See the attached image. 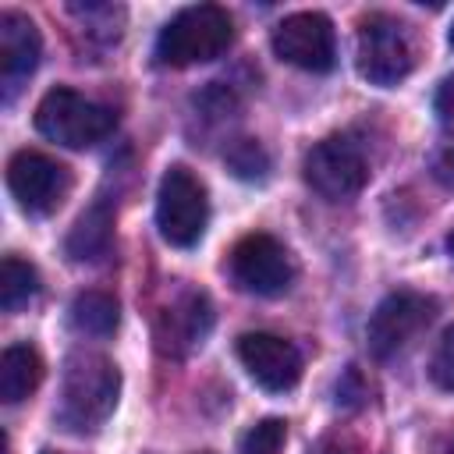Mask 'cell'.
<instances>
[{"mask_svg":"<svg viewBox=\"0 0 454 454\" xmlns=\"http://www.w3.org/2000/svg\"><path fill=\"white\" fill-rule=\"evenodd\" d=\"M117 390H121V376L110 365V358L96 351H74L64 365V387L57 404L60 426L71 433L99 429L117 404Z\"/></svg>","mask_w":454,"mask_h":454,"instance_id":"cell-1","label":"cell"},{"mask_svg":"<svg viewBox=\"0 0 454 454\" xmlns=\"http://www.w3.org/2000/svg\"><path fill=\"white\" fill-rule=\"evenodd\" d=\"M234 43V21L216 4H195L177 11L156 35V60L170 67L216 60Z\"/></svg>","mask_w":454,"mask_h":454,"instance_id":"cell-2","label":"cell"},{"mask_svg":"<svg viewBox=\"0 0 454 454\" xmlns=\"http://www.w3.org/2000/svg\"><path fill=\"white\" fill-rule=\"evenodd\" d=\"M35 128H39V135H46L57 145L89 149V145L103 142L117 128V114L110 106H103V103L85 99L82 92H74L67 85H57L39 99Z\"/></svg>","mask_w":454,"mask_h":454,"instance_id":"cell-3","label":"cell"},{"mask_svg":"<svg viewBox=\"0 0 454 454\" xmlns=\"http://www.w3.org/2000/svg\"><path fill=\"white\" fill-rule=\"evenodd\" d=\"M209 223V199L206 184L181 163L167 167L156 192V227L160 238L174 248H192Z\"/></svg>","mask_w":454,"mask_h":454,"instance_id":"cell-4","label":"cell"},{"mask_svg":"<svg viewBox=\"0 0 454 454\" xmlns=\"http://www.w3.org/2000/svg\"><path fill=\"white\" fill-rule=\"evenodd\" d=\"M415 67V43L408 25L394 14L372 11L358 21V74L372 85H397Z\"/></svg>","mask_w":454,"mask_h":454,"instance_id":"cell-5","label":"cell"},{"mask_svg":"<svg viewBox=\"0 0 454 454\" xmlns=\"http://www.w3.org/2000/svg\"><path fill=\"white\" fill-rule=\"evenodd\" d=\"M301 170H305V184L316 195H323L326 202L355 199L365 188V181H369V163H365L362 149L351 138H344V135L316 142L305 153Z\"/></svg>","mask_w":454,"mask_h":454,"instance_id":"cell-6","label":"cell"},{"mask_svg":"<svg viewBox=\"0 0 454 454\" xmlns=\"http://www.w3.org/2000/svg\"><path fill=\"white\" fill-rule=\"evenodd\" d=\"M7 188L28 216H50L71 192V170L46 153L18 149L7 160Z\"/></svg>","mask_w":454,"mask_h":454,"instance_id":"cell-7","label":"cell"},{"mask_svg":"<svg viewBox=\"0 0 454 454\" xmlns=\"http://www.w3.org/2000/svg\"><path fill=\"white\" fill-rule=\"evenodd\" d=\"M436 316V298L422 294V291H394L387 294L372 319H369V348L376 358H390L397 351H404Z\"/></svg>","mask_w":454,"mask_h":454,"instance_id":"cell-8","label":"cell"},{"mask_svg":"<svg viewBox=\"0 0 454 454\" xmlns=\"http://www.w3.org/2000/svg\"><path fill=\"white\" fill-rule=\"evenodd\" d=\"M231 277L241 291L273 298V294H284L291 287L294 270H291L287 248L273 234L255 231V234H245L231 248Z\"/></svg>","mask_w":454,"mask_h":454,"instance_id":"cell-9","label":"cell"},{"mask_svg":"<svg viewBox=\"0 0 454 454\" xmlns=\"http://www.w3.org/2000/svg\"><path fill=\"white\" fill-rule=\"evenodd\" d=\"M273 53L301 71H316V74L330 71L337 64V39L330 18L319 11H301L284 18L273 28Z\"/></svg>","mask_w":454,"mask_h":454,"instance_id":"cell-10","label":"cell"},{"mask_svg":"<svg viewBox=\"0 0 454 454\" xmlns=\"http://www.w3.org/2000/svg\"><path fill=\"white\" fill-rule=\"evenodd\" d=\"M238 358L248 369V376L270 394H284L301 380L298 348L277 333H241L238 337Z\"/></svg>","mask_w":454,"mask_h":454,"instance_id":"cell-11","label":"cell"},{"mask_svg":"<svg viewBox=\"0 0 454 454\" xmlns=\"http://www.w3.org/2000/svg\"><path fill=\"white\" fill-rule=\"evenodd\" d=\"M213 326V305L202 291H192L184 287L170 309H163L156 316V348L163 355H184L192 348H199L206 340Z\"/></svg>","mask_w":454,"mask_h":454,"instance_id":"cell-12","label":"cell"},{"mask_svg":"<svg viewBox=\"0 0 454 454\" xmlns=\"http://www.w3.org/2000/svg\"><path fill=\"white\" fill-rule=\"evenodd\" d=\"M39 53H43L39 28L18 11H4L0 14V78H4L7 99L35 71Z\"/></svg>","mask_w":454,"mask_h":454,"instance_id":"cell-13","label":"cell"},{"mask_svg":"<svg viewBox=\"0 0 454 454\" xmlns=\"http://www.w3.org/2000/svg\"><path fill=\"white\" fill-rule=\"evenodd\" d=\"M110 241H114V213L106 202H92L71 227L64 248L74 262H96L110 252Z\"/></svg>","mask_w":454,"mask_h":454,"instance_id":"cell-14","label":"cell"},{"mask_svg":"<svg viewBox=\"0 0 454 454\" xmlns=\"http://www.w3.org/2000/svg\"><path fill=\"white\" fill-rule=\"evenodd\" d=\"M43 383V358L28 344H11L0 355V401L18 404Z\"/></svg>","mask_w":454,"mask_h":454,"instance_id":"cell-15","label":"cell"},{"mask_svg":"<svg viewBox=\"0 0 454 454\" xmlns=\"http://www.w3.org/2000/svg\"><path fill=\"white\" fill-rule=\"evenodd\" d=\"M71 323L89 337H110L121 323V305L106 291H82L71 301Z\"/></svg>","mask_w":454,"mask_h":454,"instance_id":"cell-16","label":"cell"},{"mask_svg":"<svg viewBox=\"0 0 454 454\" xmlns=\"http://www.w3.org/2000/svg\"><path fill=\"white\" fill-rule=\"evenodd\" d=\"M39 291V273L32 262L7 255L0 266V309L4 312H18L21 305H28V298H35Z\"/></svg>","mask_w":454,"mask_h":454,"instance_id":"cell-17","label":"cell"},{"mask_svg":"<svg viewBox=\"0 0 454 454\" xmlns=\"http://www.w3.org/2000/svg\"><path fill=\"white\" fill-rule=\"evenodd\" d=\"M223 160H227V167H231L241 181H262L266 170H270V156H266V149H262L255 138H238V142H231V149L223 153Z\"/></svg>","mask_w":454,"mask_h":454,"instance_id":"cell-18","label":"cell"},{"mask_svg":"<svg viewBox=\"0 0 454 454\" xmlns=\"http://www.w3.org/2000/svg\"><path fill=\"white\" fill-rule=\"evenodd\" d=\"M287 440V422L284 419H262L241 436L238 454H280Z\"/></svg>","mask_w":454,"mask_h":454,"instance_id":"cell-19","label":"cell"},{"mask_svg":"<svg viewBox=\"0 0 454 454\" xmlns=\"http://www.w3.org/2000/svg\"><path fill=\"white\" fill-rule=\"evenodd\" d=\"M429 376L436 387L454 390V323L443 330V337L436 340V351L429 358Z\"/></svg>","mask_w":454,"mask_h":454,"instance_id":"cell-20","label":"cell"},{"mask_svg":"<svg viewBox=\"0 0 454 454\" xmlns=\"http://www.w3.org/2000/svg\"><path fill=\"white\" fill-rule=\"evenodd\" d=\"M429 174L436 177V184H443L447 192H454V135L443 138L429 160Z\"/></svg>","mask_w":454,"mask_h":454,"instance_id":"cell-21","label":"cell"},{"mask_svg":"<svg viewBox=\"0 0 454 454\" xmlns=\"http://www.w3.org/2000/svg\"><path fill=\"white\" fill-rule=\"evenodd\" d=\"M433 106H436V114H440L443 121H454V74H447V78L440 82Z\"/></svg>","mask_w":454,"mask_h":454,"instance_id":"cell-22","label":"cell"},{"mask_svg":"<svg viewBox=\"0 0 454 454\" xmlns=\"http://www.w3.org/2000/svg\"><path fill=\"white\" fill-rule=\"evenodd\" d=\"M447 248H450V255H454V227H450V234H447Z\"/></svg>","mask_w":454,"mask_h":454,"instance_id":"cell-23","label":"cell"},{"mask_svg":"<svg viewBox=\"0 0 454 454\" xmlns=\"http://www.w3.org/2000/svg\"><path fill=\"white\" fill-rule=\"evenodd\" d=\"M450 46H454V28H450Z\"/></svg>","mask_w":454,"mask_h":454,"instance_id":"cell-24","label":"cell"},{"mask_svg":"<svg viewBox=\"0 0 454 454\" xmlns=\"http://www.w3.org/2000/svg\"><path fill=\"white\" fill-rule=\"evenodd\" d=\"M450 454H454V447H450Z\"/></svg>","mask_w":454,"mask_h":454,"instance_id":"cell-25","label":"cell"}]
</instances>
